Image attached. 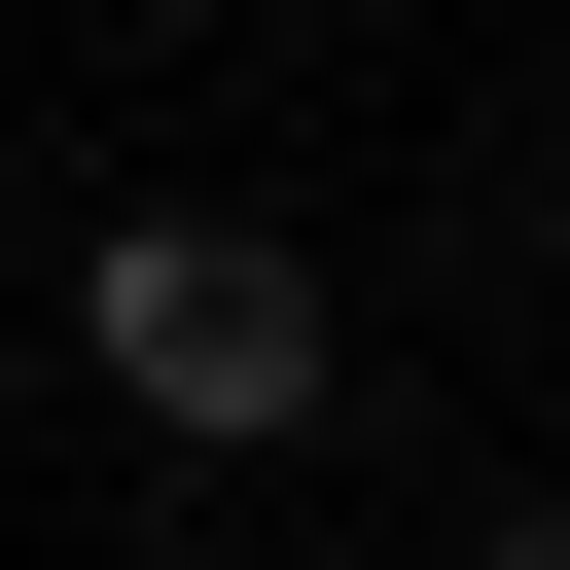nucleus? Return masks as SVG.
I'll return each instance as SVG.
<instances>
[{
  "label": "nucleus",
  "mask_w": 570,
  "mask_h": 570,
  "mask_svg": "<svg viewBox=\"0 0 570 570\" xmlns=\"http://www.w3.org/2000/svg\"><path fill=\"white\" fill-rule=\"evenodd\" d=\"M71 321H107V392H142V428H321V285H285L249 214H107V285H71Z\"/></svg>",
  "instance_id": "nucleus-1"
},
{
  "label": "nucleus",
  "mask_w": 570,
  "mask_h": 570,
  "mask_svg": "<svg viewBox=\"0 0 570 570\" xmlns=\"http://www.w3.org/2000/svg\"><path fill=\"white\" fill-rule=\"evenodd\" d=\"M463 570H570V534H463Z\"/></svg>",
  "instance_id": "nucleus-2"
}]
</instances>
